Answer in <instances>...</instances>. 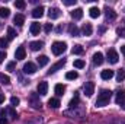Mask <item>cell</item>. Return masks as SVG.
<instances>
[{
    "label": "cell",
    "mask_w": 125,
    "mask_h": 124,
    "mask_svg": "<svg viewBox=\"0 0 125 124\" xmlns=\"http://www.w3.org/2000/svg\"><path fill=\"white\" fill-rule=\"evenodd\" d=\"M111 96L112 92L108 91V89H102L100 93L97 95V99H96V107H106L111 101Z\"/></svg>",
    "instance_id": "obj_1"
},
{
    "label": "cell",
    "mask_w": 125,
    "mask_h": 124,
    "mask_svg": "<svg viewBox=\"0 0 125 124\" xmlns=\"http://www.w3.org/2000/svg\"><path fill=\"white\" fill-rule=\"evenodd\" d=\"M65 48H67V45H65V42H62V41H55V42H52V45H51V51H52V54H55V56L62 54V53L65 51Z\"/></svg>",
    "instance_id": "obj_2"
},
{
    "label": "cell",
    "mask_w": 125,
    "mask_h": 124,
    "mask_svg": "<svg viewBox=\"0 0 125 124\" xmlns=\"http://www.w3.org/2000/svg\"><path fill=\"white\" fill-rule=\"evenodd\" d=\"M108 62L111 63V64H116V63L119 62V56H118V53L114 48L108 50Z\"/></svg>",
    "instance_id": "obj_3"
},
{
    "label": "cell",
    "mask_w": 125,
    "mask_h": 124,
    "mask_svg": "<svg viewBox=\"0 0 125 124\" xmlns=\"http://www.w3.org/2000/svg\"><path fill=\"white\" fill-rule=\"evenodd\" d=\"M83 92L86 96H92L94 93V83L93 82H86L84 86H83Z\"/></svg>",
    "instance_id": "obj_4"
},
{
    "label": "cell",
    "mask_w": 125,
    "mask_h": 124,
    "mask_svg": "<svg viewBox=\"0 0 125 124\" xmlns=\"http://www.w3.org/2000/svg\"><path fill=\"white\" fill-rule=\"evenodd\" d=\"M36 72V66L33 64V63L28 62L25 63V66H23V73H26V74H33Z\"/></svg>",
    "instance_id": "obj_5"
},
{
    "label": "cell",
    "mask_w": 125,
    "mask_h": 124,
    "mask_svg": "<svg viewBox=\"0 0 125 124\" xmlns=\"http://www.w3.org/2000/svg\"><path fill=\"white\" fill-rule=\"evenodd\" d=\"M65 64V60L62 59V60H60V62H57L55 64H52L51 66V69L48 70V74H52V73H55V72H58L60 69H62V66Z\"/></svg>",
    "instance_id": "obj_6"
},
{
    "label": "cell",
    "mask_w": 125,
    "mask_h": 124,
    "mask_svg": "<svg viewBox=\"0 0 125 124\" xmlns=\"http://www.w3.org/2000/svg\"><path fill=\"white\" fill-rule=\"evenodd\" d=\"M60 15H61V10H60L58 7H50V10H48L50 19H58Z\"/></svg>",
    "instance_id": "obj_7"
},
{
    "label": "cell",
    "mask_w": 125,
    "mask_h": 124,
    "mask_svg": "<svg viewBox=\"0 0 125 124\" xmlns=\"http://www.w3.org/2000/svg\"><path fill=\"white\" fill-rule=\"evenodd\" d=\"M36 92L39 95H47V92H48V83L47 82H39L38 86H36Z\"/></svg>",
    "instance_id": "obj_8"
},
{
    "label": "cell",
    "mask_w": 125,
    "mask_h": 124,
    "mask_svg": "<svg viewBox=\"0 0 125 124\" xmlns=\"http://www.w3.org/2000/svg\"><path fill=\"white\" fill-rule=\"evenodd\" d=\"M115 102L118 105H124L125 104V89H121L116 92V98H115Z\"/></svg>",
    "instance_id": "obj_9"
},
{
    "label": "cell",
    "mask_w": 125,
    "mask_h": 124,
    "mask_svg": "<svg viewBox=\"0 0 125 124\" xmlns=\"http://www.w3.org/2000/svg\"><path fill=\"white\" fill-rule=\"evenodd\" d=\"M15 57H16V60H23V59L26 57V51H25V47H23V45L18 47V50H16V53H15Z\"/></svg>",
    "instance_id": "obj_10"
},
{
    "label": "cell",
    "mask_w": 125,
    "mask_h": 124,
    "mask_svg": "<svg viewBox=\"0 0 125 124\" xmlns=\"http://www.w3.org/2000/svg\"><path fill=\"white\" fill-rule=\"evenodd\" d=\"M44 6H38V7H35L33 10H32V16L35 18V19H38V18H42L44 16Z\"/></svg>",
    "instance_id": "obj_11"
},
{
    "label": "cell",
    "mask_w": 125,
    "mask_h": 124,
    "mask_svg": "<svg viewBox=\"0 0 125 124\" xmlns=\"http://www.w3.org/2000/svg\"><path fill=\"white\" fill-rule=\"evenodd\" d=\"M103 62H105L103 54H102V53H99V51H97V53H94V54H93V64H94V66H100Z\"/></svg>",
    "instance_id": "obj_12"
},
{
    "label": "cell",
    "mask_w": 125,
    "mask_h": 124,
    "mask_svg": "<svg viewBox=\"0 0 125 124\" xmlns=\"http://www.w3.org/2000/svg\"><path fill=\"white\" fill-rule=\"evenodd\" d=\"M29 47L32 51H39L44 47V42L42 41H32V42H29Z\"/></svg>",
    "instance_id": "obj_13"
},
{
    "label": "cell",
    "mask_w": 125,
    "mask_h": 124,
    "mask_svg": "<svg viewBox=\"0 0 125 124\" xmlns=\"http://www.w3.org/2000/svg\"><path fill=\"white\" fill-rule=\"evenodd\" d=\"M71 18H73L74 21H79V19H82V18H83V9H80V7L74 9V10L71 12Z\"/></svg>",
    "instance_id": "obj_14"
},
{
    "label": "cell",
    "mask_w": 125,
    "mask_h": 124,
    "mask_svg": "<svg viewBox=\"0 0 125 124\" xmlns=\"http://www.w3.org/2000/svg\"><path fill=\"white\" fill-rule=\"evenodd\" d=\"M114 74H115V73H114V70H109V69H108V70H102L100 77H102L103 80H109V79H112V77H114Z\"/></svg>",
    "instance_id": "obj_15"
},
{
    "label": "cell",
    "mask_w": 125,
    "mask_h": 124,
    "mask_svg": "<svg viewBox=\"0 0 125 124\" xmlns=\"http://www.w3.org/2000/svg\"><path fill=\"white\" fill-rule=\"evenodd\" d=\"M60 105H61V104H60V99H58V98H51V99H48V107H50V108L57 110Z\"/></svg>",
    "instance_id": "obj_16"
},
{
    "label": "cell",
    "mask_w": 125,
    "mask_h": 124,
    "mask_svg": "<svg viewBox=\"0 0 125 124\" xmlns=\"http://www.w3.org/2000/svg\"><path fill=\"white\" fill-rule=\"evenodd\" d=\"M89 15H90V18H93V19L99 18V16H100V9H99L97 6L90 7V9H89Z\"/></svg>",
    "instance_id": "obj_17"
},
{
    "label": "cell",
    "mask_w": 125,
    "mask_h": 124,
    "mask_svg": "<svg viewBox=\"0 0 125 124\" xmlns=\"http://www.w3.org/2000/svg\"><path fill=\"white\" fill-rule=\"evenodd\" d=\"M29 31H31L32 35H38V34L41 32V25H39L38 22H33V24H31V28H29Z\"/></svg>",
    "instance_id": "obj_18"
},
{
    "label": "cell",
    "mask_w": 125,
    "mask_h": 124,
    "mask_svg": "<svg viewBox=\"0 0 125 124\" xmlns=\"http://www.w3.org/2000/svg\"><path fill=\"white\" fill-rule=\"evenodd\" d=\"M106 21H115L116 19V13L112 10V9H109V7H106Z\"/></svg>",
    "instance_id": "obj_19"
},
{
    "label": "cell",
    "mask_w": 125,
    "mask_h": 124,
    "mask_svg": "<svg viewBox=\"0 0 125 124\" xmlns=\"http://www.w3.org/2000/svg\"><path fill=\"white\" fill-rule=\"evenodd\" d=\"M13 22H15L18 26H22V25H23V22H25V16H23V15H21V13H18V15L13 18Z\"/></svg>",
    "instance_id": "obj_20"
},
{
    "label": "cell",
    "mask_w": 125,
    "mask_h": 124,
    "mask_svg": "<svg viewBox=\"0 0 125 124\" xmlns=\"http://www.w3.org/2000/svg\"><path fill=\"white\" fill-rule=\"evenodd\" d=\"M36 62H38V64H39V67H44V66H47V64H48L50 59H48L47 56H39V57L36 59Z\"/></svg>",
    "instance_id": "obj_21"
},
{
    "label": "cell",
    "mask_w": 125,
    "mask_h": 124,
    "mask_svg": "<svg viewBox=\"0 0 125 124\" xmlns=\"http://www.w3.org/2000/svg\"><path fill=\"white\" fill-rule=\"evenodd\" d=\"M54 92L57 93L58 96H61V95H64V92H65V86H64V85H61V83L55 85V88H54Z\"/></svg>",
    "instance_id": "obj_22"
},
{
    "label": "cell",
    "mask_w": 125,
    "mask_h": 124,
    "mask_svg": "<svg viewBox=\"0 0 125 124\" xmlns=\"http://www.w3.org/2000/svg\"><path fill=\"white\" fill-rule=\"evenodd\" d=\"M92 32H93L92 25H90V24H84V26H83V35L89 37V35H92Z\"/></svg>",
    "instance_id": "obj_23"
},
{
    "label": "cell",
    "mask_w": 125,
    "mask_h": 124,
    "mask_svg": "<svg viewBox=\"0 0 125 124\" xmlns=\"http://www.w3.org/2000/svg\"><path fill=\"white\" fill-rule=\"evenodd\" d=\"M77 77H79V73H77V72H74V70H73V72H67V73H65V79H67V80H74V79H77Z\"/></svg>",
    "instance_id": "obj_24"
},
{
    "label": "cell",
    "mask_w": 125,
    "mask_h": 124,
    "mask_svg": "<svg viewBox=\"0 0 125 124\" xmlns=\"http://www.w3.org/2000/svg\"><path fill=\"white\" fill-rule=\"evenodd\" d=\"M68 31H70V35H71V37H79V28H77L74 24H71V25L68 26Z\"/></svg>",
    "instance_id": "obj_25"
},
{
    "label": "cell",
    "mask_w": 125,
    "mask_h": 124,
    "mask_svg": "<svg viewBox=\"0 0 125 124\" xmlns=\"http://www.w3.org/2000/svg\"><path fill=\"white\" fill-rule=\"evenodd\" d=\"M0 83L9 85V83H10V77H9L7 74H4V73H0Z\"/></svg>",
    "instance_id": "obj_26"
},
{
    "label": "cell",
    "mask_w": 125,
    "mask_h": 124,
    "mask_svg": "<svg viewBox=\"0 0 125 124\" xmlns=\"http://www.w3.org/2000/svg\"><path fill=\"white\" fill-rule=\"evenodd\" d=\"M83 51H84V50H83L82 45H74L73 50H71V53H73V54H77V56H79V54H83Z\"/></svg>",
    "instance_id": "obj_27"
},
{
    "label": "cell",
    "mask_w": 125,
    "mask_h": 124,
    "mask_svg": "<svg viewBox=\"0 0 125 124\" xmlns=\"http://www.w3.org/2000/svg\"><path fill=\"white\" fill-rule=\"evenodd\" d=\"M124 79H125V70L121 69V70H118V73H116V80H118V82H122Z\"/></svg>",
    "instance_id": "obj_28"
},
{
    "label": "cell",
    "mask_w": 125,
    "mask_h": 124,
    "mask_svg": "<svg viewBox=\"0 0 125 124\" xmlns=\"http://www.w3.org/2000/svg\"><path fill=\"white\" fill-rule=\"evenodd\" d=\"M10 15V10L7 7H0V18H7Z\"/></svg>",
    "instance_id": "obj_29"
},
{
    "label": "cell",
    "mask_w": 125,
    "mask_h": 124,
    "mask_svg": "<svg viewBox=\"0 0 125 124\" xmlns=\"http://www.w3.org/2000/svg\"><path fill=\"white\" fill-rule=\"evenodd\" d=\"M77 104H79V93L76 92V93H74V98L70 101V107H71V108H74V107H77Z\"/></svg>",
    "instance_id": "obj_30"
},
{
    "label": "cell",
    "mask_w": 125,
    "mask_h": 124,
    "mask_svg": "<svg viewBox=\"0 0 125 124\" xmlns=\"http://www.w3.org/2000/svg\"><path fill=\"white\" fill-rule=\"evenodd\" d=\"M15 37H16V31H15L12 26H9V28H7V38H9V39H13Z\"/></svg>",
    "instance_id": "obj_31"
},
{
    "label": "cell",
    "mask_w": 125,
    "mask_h": 124,
    "mask_svg": "<svg viewBox=\"0 0 125 124\" xmlns=\"http://www.w3.org/2000/svg\"><path fill=\"white\" fill-rule=\"evenodd\" d=\"M7 112H9V115H10V118H13V120H16V118H18V114H16V111L13 110V107H10V108H7Z\"/></svg>",
    "instance_id": "obj_32"
},
{
    "label": "cell",
    "mask_w": 125,
    "mask_h": 124,
    "mask_svg": "<svg viewBox=\"0 0 125 124\" xmlns=\"http://www.w3.org/2000/svg\"><path fill=\"white\" fill-rule=\"evenodd\" d=\"M74 67H76V69H83V67H84V62L80 60V59L74 60Z\"/></svg>",
    "instance_id": "obj_33"
},
{
    "label": "cell",
    "mask_w": 125,
    "mask_h": 124,
    "mask_svg": "<svg viewBox=\"0 0 125 124\" xmlns=\"http://www.w3.org/2000/svg\"><path fill=\"white\" fill-rule=\"evenodd\" d=\"M25 6H26V3L22 1V0H16L15 1V7H18V9H25Z\"/></svg>",
    "instance_id": "obj_34"
},
{
    "label": "cell",
    "mask_w": 125,
    "mask_h": 124,
    "mask_svg": "<svg viewBox=\"0 0 125 124\" xmlns=\"http://www.w3.org/2000/svg\"><path fill=\"white\" fill-rule=\"evenodd\" d=\"M19 102H21V101H19V98H18V96H12V98H10V104H12V107L19 105Z\"/></svg>",
    "instance_id": "obj_35"
},
{
    "label": "cell",
    "mask_w": 125,
    "mask_h": 124,
    "mask_svg": "<svg viewBox=\"0 0 125 124\" xmlns=\"http://www.w3.org/2000/svg\"><path fill=\"white\" fill-rule=\"evenodd\" d=\"M9 45V39H4V38H0V47L1 48H6Z\"/></svg>",
    "instance_id": "obj_36"
},
{
    "label": "cell",
    "mask_w": 125,
    "mask_h": 124,
    "mask_svg": "<svg viewBox=\"0 0 125 124\" xmlns=\"http://www.w3.org/2000/svg\"><path fill=\"white\" fill-rule=\"evenodd\" d=\"M15 67H16V63H15V62L7 63V70H9V72H13V70H15Z\"/></svg>",
    "instance_id": "obj_37"
},
{
    "label": "cell",
    "mask_w": 125,
    "mask_h": 124,
    "mask_svg": "<svg viewBox=\"0 0 125 124\" xmlns=\"http://www.w3.org/2000/svg\"><path fill=\"white\" fill-rule=\"evenodd\" d=\"M44 31L47 32V34H50V32L52 31V25H51V24H45V26H44Z\"/></svg>",
    "instance_id": "obj_38"
},
{
    "label": "cell",
    "mask_w": 125,
    "mask_h": 124,
    "mask_svg": "<svg viewBox=\"0 0 125 124\" xmlns=\"http://www.w3.org/2000/svg\"><path fill=\"white\" fill-rule=\"evenodd\" d=\"M64 4L65 6H73V4H76V0H64Z\"/></svg>",
    "instance_id": "obj_39"
},
{
    "label": "cell",
    "mask_w": 125,
    "mask_h": 124,
    "mask_svg": "<svg viewBox=\"0 0 125 124\" xmlns=\"http://www.w3.org/2000/svg\"><path fill=\"white\" fill-rule=\"evenodd\" d=\"M4 59H6V53H4V51H0V64L3 63Z\"/></svg>",
    "instance_id": "obj_40"
},
{
    "label": "cell",
    "mask_w": 125,
    "mask_h": 124,
    "mask_svg": "<svg viewBox=\"0 0 125 124\" xmlns=\"http://www.w3.org/2000/svg\"><path fill=\"white\" fill-rule=\"evenodd\" d=\"M116 34H118V35H121V37H125V29L118 28V29H116Z\"/></svg>",
    "instance_id": "obj_41"
},
{
    "label": "cell",
    "mask_w": 125,
    "mask_h": 124,
    "mask_svg": "<svg viewBox=\"0 0 125 124\" xmlns=\"http://www.w3.org/2000/svg\"><path fill=\"white\" fill-rule=\"evenodd\" d=\"M0 124H7V120L4 117H0Z\"/></svg>",
    "instance_id": "obj_42"
},
{
    "label": "cell",
    "mask_w": 125,
    "mask_h": 124,
    "mask_svg": "<svg viewBox=\"0 0 125 124\" xmlns=\"http://www.w3.org/2000/svg\"><path fill=\"white\" fill-rule=\"evenodd\" d=\"M3 102H4V95L0 93V104H3Z\"/></svg>",
    "instance_id": "obj_43"
},
{
    "label": "cell",
    "mask_w": 125,
    "mask_h": 124,
    "mask_svg": "<svg viewBox=\"0 0 125 124\" xmlns=\"http://www.w3.org/2000/svg\"><path fill=\"white\" fill-rule=\"evenodd\" d=\"M121 53L125 56V45H121Z\"/></svg>",
    "instance_id": "obj_44"
},
{
    "label": "cell",
    "mask_w": 125,
    "mask_h": 124,
    "mask_svg": "<svg viewBox=\"0 0 125 124\" xmlns=\"http://www.w3.org/2000/svg\"><path fill=\"white\" fill-rule=\"evenodd\" d=\"M122 108H124V110H125V104H124V105H122Z\"/></svg>",
    "instance_id": "obj_45"
}]
</instances>
